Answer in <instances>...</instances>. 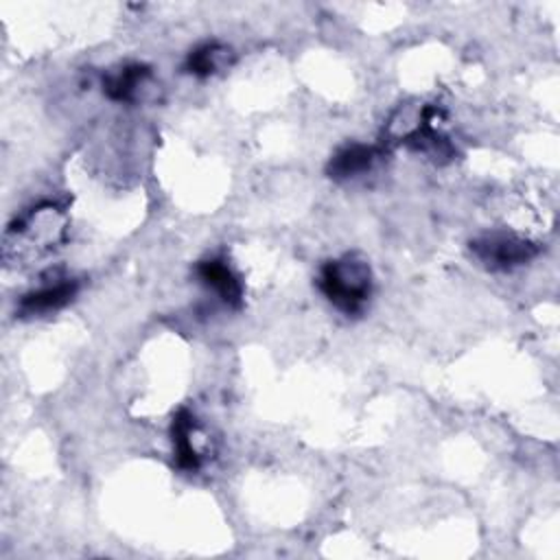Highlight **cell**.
<instances>
[{
	"label": "cell",
	"instance_id": "7",
	"mask_svg": "<svg viewBox=\"0 0 560 560\" xmlns=\"http://www.w3.org/2000/svg\"><path fill=\"white\" fill-rule=\"evenodd\" d=\"M171 435H173V457L177 468L182 470H197L201 466V455L197 448V422L195 416L186 409H182L175 418H173V427H171Z\"/></svg>",
	"mask_w": 560,
	"mask_h": 560
},
{
	"label": "cell",
	"instance_id": "3",
	"mask_svg": "<svg viewBox=\"0 0 560 560\" xmlns=\"http://www.w3.org/2000/svg\"><path fill=\"white\" fill-rule=\"evenodd\" d=\"M79 291L77 280L72 278H57L55 282L42 284L28 293H24L18 302L20 317H42L63 308Z\"/></svg>",
	"mask_w": 560,
	"mask_h": 560
},
{
	"label": "cell",
	"instance_id": "1",
	"mask_svg": "<svg viewBox=\"0 0 560 560\" xmlns=\"http://www.w3.org/2000/svg\"><path fill=\"white\" fill-rule=\"evenodd\" d=\"M372 269L359 254H346L322 265L317 287L324 298L341 313L357 315L372 295Z\"/></svg>",
	"mask_w": 560,
	"mask_h": 560
},
{
	"label": "cell",
	"instance_id": "2",
	"mask_svg": "<svg viewBox=\"0 0 560 560\" xmlns=\"http://www.w3.org/2000/svg\"><path fill=\"white\" fill-rule=\"evenodd\" d=\"M470 254L490 271H508L538 254L536 243L510 232H486L470 241Z\"/></svg>",
	"mask_w": 560,
	"mask_h": 560
},
{
	"label": "cell",
	"instance_id": "5",
	"mask_svg": "<svg viewBox=\"0 0 560 560\" xmlns=\"http://www.w3.org/2000/svg\"><path fill=\"white\" fill-rule=\"evenodd\" d=\"M199 282L208 287L225 306L236 308L243 300V287L238 276L223 258H206L195 269Z\"/></svg>",
	"mask_w": 560,
	"mask_h": 560
},
{
	"label": "cell",
	"instance_id": "4",
	"mask_svg": "<svg viewBox=\"0 0 560 560\" xmlns=\"http://www.w3.org/2000/svg\"><path fill=\"white\" fill-rule=\"evenodd\" d=\"M381 158H383L381 147L352 142V144H346L339 151H335L326 171L332 179L348 182V179H357L361 175H368L378 164Z\"/></svg>",
	"mask_w": 560,
	"mask_h": 560
},
{
	"label": "cell",
	"instance_id": "8",
	"mask_svg": "<svg viewBox=\"0 0 560 560\" xmlns=\"http://www.w3.org/2000/svg\"><path fill=\"white\" fill-rule=\"evenodd\" d=\"M234 59V52L230 46L219 42H206L188 52L184 70L195 77H212L221 70H225Z\"/></svg>",
	"mask_w": 560,
	"mask_h": 560
},
{
	"label": "cell",
	"instance_id": "6",
	"mask_svg": "<svg viewBox=\"0 0 560 560\" xmlns=\"http://www.w3.org/2000/svg\"><path fill=\"white\" fill-rule=\"evenodd\" d=\"M151 83V68L142 63H125L103 79V92L118 103H136Z\"/></svg>",
	"mask_w": 560,
	"mask_h": 560
}]
</instances>
